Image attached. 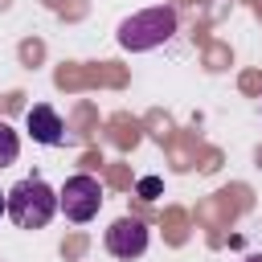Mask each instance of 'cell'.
Here are the masks:
<instances>
[{
  "mask_svg": "<svg viewBox=\"0 0 262 262\" xmlns=\"http://www.w3.org/2000/svg\"><path fill=\"white\" fill-rule=\"evenodd\" d=\"M246 262H262V254H250V258H246Z\"/></svg>",
  "mask_w": 262,
  "mask_h": 262,
  "instance_id": "9",
  "label": "cell"
},
{
  "mask_svg": "<svg viewBox=\"0 0 262 262\" xmlns=\"http://www.w3.org/2000/svg\"><path fill=\"white\" fill-rule=\"evenodd\" d=\"M53 213H57V192L45 180L29 176V180H20V184L8 188V217L20 229H41V225H49Z\"/></svg>",
  "mask_w": 262,
  "mask_h": 262,
  "instance_id": "2",
  "label": "cell"
},
{
  "mask_svg": "<svg viewBox=\"0 0 262 262\" xmlns=\"http://www.w3.org/2000/svg\"><path fill=\"white\" fill-rule=\"evenodd\" d=\"M57 209H61L66 221H74V225L94 221L98 209H102V184H98L94 176H86V172L70 176V180L61 184V192H57Z\"/></svg>",
  "mask_w": 262,
  "mask_h": 262,
  "instance_id": "3",
  "label": "cell"
},
{
  "mask_svg": "<svg viewBox=\"0 0 262 262\" xmlns=\"http://www.w3.org/2000/svg\"><path fill=\"white\" fill-rule=\"evenodd\" d=\"M16 156H20V135H16L8 123H0V168L16 164Z\"/></svg>",
  "mask_w": 262,
  "mask_h": 262,
  "instance_id": "6",
  "label": "cell"
},
{
  "mask_svg": "<svg viewBox=\"0 0 262 262\" xmlns=\"http://www.w3.org/2000/svg\"><path fill=\"white\" fill-rule=\"evenodd\" d=\"M29 135H33L37 143H45V147H57V143L66 139V127H61V119H57L53 106L37 102V106L29 111Z\"/></svg>",
  "mask_w": 262,
  "mask_h": 262,
  "instance_id": "5",
  "label": "cell"
},
{
  "mask_svg": "<svg viewBox=\"0 0 262 262\" xmlns=\"http://www.w3.org/2000/svg\"><path fill=\"white\" fill-rule=\"evenodd\" d=\"M135 192H139L143 201H156V196L164 192V180H160V176H143V180L135 184Z\"/></svg>",
  "mask_w": 262,
  "mask_h": 262,
  "instance_id": "7",
  "label": "cell"
},
{
  "mask_svg": "<svg viewBox=\"0 0 262 262\" xmlns=\"http://www.w3.org/2000/svg\"><path fill=\"white\" fill-rule=\"evenodd\" d=\"M172 33H176V8L156 4V8H143V12H135L119 25V45L131 49V53H143V49L164 45Z\"/></svg>",
  "mask_w": 262,
  "mask_h": 262,
  "instance_id": "1",
  "label": "cell"
},
{
  "mask_svg": "<svg viewBox=\"0 0 262 262\" xmlns=\"http://www.w3.org/2000/svg\"><path fill=\"white\" fill-rule=\"evenodd\" d=\"M106 250L115 254V258H139L143 250H147V225L139 221V217H119L111 229H106Z\"/></svg>",
  "mask_w": 262,
  "mask_h": 262,
  "instance_id": "4",
  "label": "cell"
},
{
  "mask_svg": "<svg viewBox=\"0 0 262 262\" xmlns=\"http://www.w3.org/2000/svg\"><path fill=\"white\" fill-rule=\"evenodd\" d=\"M8 213V192H0V217Z\"/></svg>",
  "mask_w": 262,
  "mask_h": 262,
  "instance_id": "8",
  "label": "cell"
}]
</instances>
